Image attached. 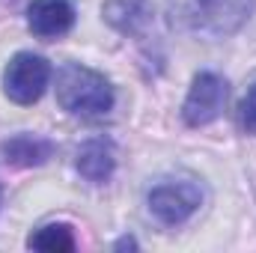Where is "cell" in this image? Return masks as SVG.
I'll list each match as a JSON object with an SVG mask.
<instances>
[{"label":"cell","instance_id":"cell-12","mask_svg":"<svg viewBox=\"0 0 256 253\" xmlns=\"http://www.w3.org/2000/svg\"><path fill=\"white\" fill-rule=\"evenodd\" d=\"M114 248H116V250H126V248H131V250H137V242H134L131 236H126V238H120V242H116Z\"/></svg>","mask_w":256,"mask_h":253},{"label":"cell","instance_id":"cell-7","mask_svg":"<svg viewBox=\"0 0 256 253\" xmlns=\"http://www.w3.org/2000/svg\"><path fill=\"white\" fill-rule=\"evenodd\" d=\"M74 167L90 185H104L116 170L114 140L110 137H90L86 143H80V149L74 155Z\"/></svg>","mask_w":256,"mask_h":253},{"label":"cell","instance_id":"cell-2","mask_svg":"<svg viewBox=\"0 0 256 253\" xmlns=\"http://www.w3.org/2000/svg\"><path fill=\"white\" fill-rule=\"evenodd\" d=\"M57 104L63 108L68 116H80V120H96V116H108L114 110V86L110 80L80 63H66L57 72Z\"/></svg>","mask_w":256,"mask_h":253},{"label":"cell","instance_id":"cell-6","mask_svg":"<svg viewBox=\"0 0 256 253\" xmlns=\"http://www.w3.org/2000/svg\"><path fill=\"white\" fill-rule=\"evenodd\" d=\"M27 27L39 39H60L74 27V6L68 0H33L27 6Z\"/></svg>","mask_w":256,"mask_h":253},{"label":"cell","instance_id":"cell-10","mask_svg":"<svg viewBox=\"0 0 256 253\" xmlns=\"http://www.w3.org/2000/svg\"><path fill=\"white\" fill-rule=\"evenodd\" d=\"M74 232L68 224H48V226H39L30 238H27V248L33 250H48V253H66L74 250Z\"/></svg>","mask_w":256,"mask_h":253},{"label":"cell","instance_id":"cell-8","mask_svg":"<svg viewBox=\"0 0 256 253\" xmlns=\"http://www.w3.org/2000/svg\"><path fill=\"white\" fill-rule=\"evenodd\" d=\"M102 15L122 36H143L152 24L155 12H152L149 0H108L102 6Z\"/></svg>","mask_w":256,"mask_h":253},{"label":"cell","instance_id":"cell-1","mask_svg":"<svg viewBox=\"0 0 256 253\" xmlns=\"http://www.w3.org/2000/svg\"><path fill=\"white\" fill-rule=\"evenodd\" d=\"M256 0H167V15L173 30L218 42L236 36L254 15Z\"/></svg>","mask_w":256,"mask_h":253},{"label":"cell","instance_id":"cell-3","mask_svg":"<svg viewBox=\"0 0 256 253\" xmlns=\"http://www.w3.org/2000/svg\"><path fill=\"white\" fill-rule=\"evenodd\" d=\"M51 84V63L39 54L21 51L3 68V92L15 104H36Z\"/></svg>","mask_w":256,"mask_h":253},{"label":"cell","instance_id":"cell-5","mask_svg":"<svg viewBox=\"0 0 256 253\" xmlns=\"http://www.w3.org/2000/svg\"><path fill=\"white\" fill-rule=\"evenodd\" d=\"M224 104H226V80L214 72H200L194 74L191 90L185 96L182 120L191 128H202L224 114Z\"/></svg>","mask_w":256,"mask_h":253},{"label":"cell","instance_id":"cell-9","mask_svg":"<svg viewBox=\"0 0 256 253\" xmlns=\"http://www.w3.org/2000/svg\"><path fill=\"white\" fill-rule=\"evenodd\" d=\"M0 155L12 167H42L54 155V143L48 137L21 131V134H12L9 140L0 143Z\"/></svg>","mask_w":256,"mask_h":253},{"label":"cell","instance_id":"cell-11","mask_svg":"<svg viewBox=\"0 0 256 253\" xmlns=\"http://www.w3.org/2000/svg\"><path fill=\"white\" fill-rule=\"evenodd\" d=\"M238 114H242V126L256 131V86L242 98V108H238Z\"/></svg>","mask_w":256,"mask_h":253},{"label":"cell","instance_id":"cell-4","mask_svg":"<svg viewBox=\"0 0 256 253\" xmlns=\"http://www.w3.org/2000/svg\"><path fill=\"white\" fill-rule=\"evenodd\" d=\"M202 206V188L191 179H170L149 190V212L164 226L188 224Z\"/></svg>","mask_w":256,"mask_h":253},{"label":"cell","instance_id":"cell-13","mask_svg":"<svg viewBox=\"0 0 256 253\" xmlns=\"http://www.w3.org/2000/svg\"><path fill=\"white\" fill-rule=\"evenodd\" d=\"M0 206H3V190H0Z\"/></svg>","mask_w":256,"mask_h":253}]
</instances>
